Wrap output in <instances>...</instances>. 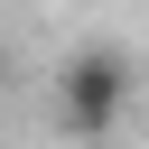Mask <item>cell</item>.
Wrapping results in <instances>:
<instances>
[{"mask_svg": "<svg viewBox=\"0 0 149 149\" xmlns=\"http://www.w3.org/2000/svg\"><path fill=\"white\" fill-rule=\"evenodd\" d=\"M121 102H130V56H121V47H84V56H65V74H56V112H65L74 140H102V130L121 121Z\"/></svg>", "mask_w": 149, "mask_h": 149, "instance_id": "obj_1", "label": "cell"}, {"mask_svg": "<svg viewBox=\"0 0 149 149\" xmlns=\"http://www.w3.org/2000/svg\"><path fill=\"white\" fill-rule=\"evenodd\" d=\"M0 74H9V47H0Z\"/></svg>", "mask_w": 149, "mask_h": 149, "instance_id": "obj_2", "label": "cell"}]
</instances>
